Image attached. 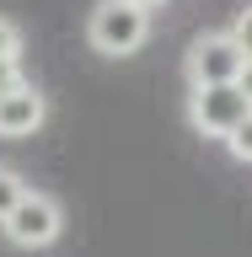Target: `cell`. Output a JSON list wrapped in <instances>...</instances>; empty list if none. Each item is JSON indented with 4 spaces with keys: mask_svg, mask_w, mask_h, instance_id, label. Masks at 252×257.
<instances>
[{
    "mask_svg": "<svg viewBox=\"0 0 252 257\" xmlns=\"http://www.w3.org/2000/svg\"><path fill=\"white\" fill-rule=\"evenodd\" d=\"M145 38H150V6H140V0H97L92 16H86V43L102 59L140 54Z\"/></svg>",
    "mask_w": 252,
    "mask_h": 257,
    "instance_id": "obj_1",
    "label": "cell"
},
{
    "mask_svg": "<svg viewBox=\"0 0 252 257\" xmlns=\"http://www.w3.org/2000/svg\"><path fill=\"white\" fill-rule=\"evenodd\" d=\"M252 112L247 91L236 80H215V86H188V123L204 140H231V128Z\"/></svg>",
    "mask_w": 252,
    "mask_h": 257,
    "instance_id": "obj_2",
    "label": "cell"
},
{
    "mask_svg": "<svg viewBox=\"0 0 252 257\" xmlns=\"http://www.w3.org/2000/svg\"><path fill=\"white\" fill-rule=\"evenodd\" d=\"M0 230L11 236V246H27V252H38V246H54L59 241V230H64V209L48 198V193H38V188H27L22 193V204L0 220Z\"/></svg>",
    "mask_w": 252,
    "mask_h": 257,
    "instance_id": "obj_3",
    "label": "cell"
},
{
    "mask_svg": "<svg viewBox=\"0 0 252 257\" xmlns=\"http://www.w3.org/2000/svg\"><path fill=\"white\" fill-rule=\"evenodd\" d=\"M241 64H247V54L231 32H199L188 43L183 70H188V86H215V80H236Z\"/></svg>",
    "mask_w": 252,
    "mask_h": 257,
    "instance_id": "obj_4",
    "label": "cell"
},
{
    "mask_svg": "<svg viewBox=\"0 0 252 257\" xmlns=\"http://www.w3.org/2000/svg\"><path fill=\"white\" fill-rule=\"evenodd\" d=\"M43 118H48V102H43V91L32 80L0 91V140H27V134L43 128Z\"/></svg>",
    "mask_w": 252,
    "mask_h": 257,
    "instance_id": "obj_5",
    "label": "cell"
},
{
    "mask_svg": "<svg viewBox=\"0 0 252 257\" xmlns=\"http://www.w3.org/2000/svg\"><path fill=\"white\" fill-rule=\"evenodd\" d=\"M22 193H27V182H22L11 166H0V220H6L16 204H22Z\"/></svg>",
    "mask_w": 252,
    "mask_h": 257,
    "instance_id": "obj_6",
    "label": "cell"
},
{
    "mask_svg": "<svg viewBox=\"0 0 252 257\" xmlns=\"http://www.w3.org/2000/svg\"><path fill=\"white\" fill-rule=\"evenodd\" d=\"M225 150H231L236 161H252V112L241 118L236 128H231V140H225Z\"/></svg>",
    "mask_w": 252,
    "mask_h": 257,
    "instance_id": "obj_7",
    "label": "cell"
},
{
    "mask_svg": "<svg viewBox=\"0 0 252 257\" xmlns=\"http://www.w3.org/2000/svg\"><path fill=\"white\" fill-rule=\"evenodd\" d=\"M0 59H22V27L11 16H0Z\"/></svg>",
    "mask_w": 252,
    "mask_h": 257,
    "instance_id": "obj_8",
    "label": "cell"
},
{
    "mask_svg": "<svg viewBox=\"0 0 252 257\" xmlns=\"http://www.w3.org/2000/svg\"><path fill=\"white\" fill-rule=\"evenodd\" d=\"M231 38H236L241 54L252 59V6H241V11H236V22H231Z\"/></svg>",
    "mask_w": 252,
    "mask_h": 257,
    "instance_id": "obj_9",
    "label": "cell"
},
{
    "mask_svg": "<svg viewBox=\"0 0 252 257\" xmlns=\"http://www.w3.org/2000/svg\"><path fill=\"white\" fill-rule=\"evenodd\" d=\"M22 59H0V91H11V86H22Z\"/></svg>",
    "mask_w": 252,
    "mask_h": 257,
    "instance_id": "obj_10",
    "label": "cell"
},
{
    "mask_svg": "<svg viewBox=\"0 0 252 257\" xmlns=\"http://www.w3.org/2000/svg\"><path fill=\"white\" fill-rule=\"evenodd\" d=\"M236 86H241V91H247V102H252V59L241 64V75H236Z\"/></svg>",
    "mask_w": 252,
    "mask_h": 257,
    "instance_id": "obj_11",
    "label": "cell"
},
{
    "mask_svg": "<svg viewBox=\"0 0 252 257\" xmlns=\"http://www.w3.org/2000/svg\"><path fill=\"white\" fill-rule=\"evenodd\" d=\"M140 6H150V11H156V6H161V0H140Z\"/></svg>",
    "mask_w": 252,
    "mask_h": 257,
    "instance_id": "obj_12",
    "label": "cell"
}]
</instances>
